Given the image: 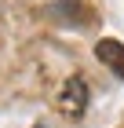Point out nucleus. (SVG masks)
<instances>
[{
	"instance_id": "obj_1",
	"label": "nucleus",
	"mask_w": 124,
	"mask_h": 128,
	"mask_svg": "<svg viewBox=\"0 0 124 128\" xmlns=\"http://www.w3.org/2000/svg\"><path fill=\"white\" fill-rule=\"evenodd\" d=\"M84 106H88V84L80 77H69L66 84H62V92H58V110L69 114V117H80Z\"/></svg>"
},
{
	"instance_id": "obj_2",
	"label": "nucleus",
	"mask_w": 124,
	"mask_h": 128,
	"mask_svg": "<svg viewBox=\"0 0 124 128\" xmlns=\"http://www.w3.org/2000/svg\"><path fill=\"white\" fill-rule=\"evenodd\" d=\"M95 59L102 62V66H110L117 77L124 80V44H121V40H110V37L99 40V44H95Z\"/></svg>"
},
{
	"instance_id": "obj_3",
	"label": "nucleus",
	"mask_w": 124,
	"mask_h": 128,
	"mask_svg": "<svg viewBox=\"0 0 124 128\" xmlns=\"http://www.w3.org/2000/svg\"><path fill=\"white\" fill-rule=\"evenodd\" d=\"M80 8H84L80 0H55V8H51V11H55L58 18H69V22H84V11H80Z\"/></svg>"
},
{
	"instance_id": "obj_4",
	"label": "nucleus",
	"mask_w": 124,
	"mask_h": 128,
	"mask_svg": "<svg viewBox=\"0 0 124 128\" xmlns=\"http://www.w3.org/2000/svg\"><path fill=\"white\" fill-rule=\"evenodd\" d=\"M37 128H48V124H37Z\"/></svg>"
}]
</instances>
